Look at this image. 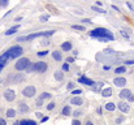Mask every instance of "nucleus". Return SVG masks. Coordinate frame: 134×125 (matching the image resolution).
Listing matches in <instances>:
<instances>
[{
    "mask_svg": "<svg viewBox=\"0 0 134 125\" xmlns=\"http://www.w3.org/2000/svg\"><path fill=\"white\" fill-rule=\"evenodd\" d=\"M91 36H94V38L99 39L101 42H105V40H113V35L109 33V30L104 29V27H96L91 31Z\"/></svg>",
    "mask_w": 134,
    "mask_h": 125,
    "instance_id": "f257e3e1",
    "label": "nucleus"
},
{
    "mask_svg": "<svg viewBox=\"0 0 134 125\" xmlns=\"http://www.w3.org/2000/svg\"><path fill=\"white\" fill-rule=\"evenodd\" d=\"M29 65H30V60L27 59V57H22V59H20V60L16 63L15 67H16L17 71H26Z\"/></svg>",
    "mask_w": 134,
    "mask_h": 125,
    "instance_id": "f03ea898",
    "label": "nucleus"
},
{
    "mask_svg": "<svg viewBox=\"0 0 134 125\" xmlns=\"http://www.w3.org/2000/svg\"><path fill=\"white\" fill-rule=\"evenodd\" d=\"M7 52H8V55H9V57H11V59H16V57H18V56H21L22 48L20 47V46H13L11 50L7 51Z\"/></svg>",
    "mask_w": 134,
    "mask_h": 125,
    "instance_id": "7ed1b4c3",
    "label": "nucleus"
},
{
    "mask_svg": "<svg viewBox=\"0 0 134 125\" xmlns=\"http://www.w3.org/2000/svg\"><path fill=\"white\" fill-rule=\"evenodd\" d=\"M35 92H36V89L34 86H27L22 90V95L26 96V98H33V96L35 95Z\"/></svg>",
    "mask_w": 134,
    "mask_h": 125,
    "instance_id": "20e7f679",
    "label": "nucleus"
},
{
    "mask_svg": "<svg viewBox=\"0 0 134 125\" xmlns=\"http://www.w3.org/2000/svg\"><path fill=\"white\" fill-rule=\"evenodd\" d=\"M47 71V64L44 61H38L34 64V72H39V73H44Z\"/></svg>",
    "mask_w": 134,
    "mask_h": 125,
    "instance_id": "39448f33",
    "label": "nucleus"
},
{
    "mask_svg": "<svg viewBox=\"0 0 134 125\" xmlns=\"http://www.w3.org/2000/svg\"><path fill=\"white\" fill-rule=\"evenodd\" d=\"M4 98H5V100H8V102H13V100L16 99V92H15V90H11V89L5 90V92H4Z\"/></svg>",
    "mask_w": 134,
    "mask_h": 125,
    "instance_id": "423d86ee",
    "label": "nucleus"
},
{
    "mask_svg": "<svg viewBox=\"0 0 134 125\" xmlns=\"http://www.w3.org/2000/svg\"><path fill=\"white\" fill-rule=\"evenodd\" d=\"M118 109L121 111V112H124V113H128L129 109H130V107H129V104L126 103V102H120L118 103Z\"/></svg>",
    "mask_w": 134,
    "mask_h": 125,
    "instance_id": "0eeeda50",
    "label": "nucleus"
},
{
    "mask_svg": "<svg viewBox=\"0 0 134 125\" xmlns=\"http://www.w3.org/2000/svg\"><path fill=\"white\" fill-rule=\"evenodd\" d=\"M113 83L116 86H125L126 80L124 77H116V78H115V81H113Z\"/></svg>",
    "mask_w": 134,
    "mask_h": 125,
    "instance_id": "6e6552de",
    "label": "nucleus"
},
{
    "mask_svg": "<svg viewBox=\"0 0 134 125\" xmlns=\"http://www.w3.org/2000/svg\"><path fill=\"white\" fill-rule=\"evenodd\" d=\"M120 98H121V99H129V98H130V95H132V91L130 90H128V89H124L121 92H120Z\"/></svg>",
    "mask_w": 134,
    "mask_h": 125,
    "instance_id": "1a4fd4ad",
    "label": "nucleus"
},
{
    "mask_svg": "<svg viewBox=\"0 0 134 125\" xmlns=\"http://www.w3.org/2000/svg\"><path fill=\"white\" fill-rule=\"evenodd\" d=\"M8 57H9V55H8V52H5L4 55H1L0 56V71L3 69V67L5 65V63H7V60H8Z\"/></svg>",
    "mask_w": 134,
    "mask_h": 125,
    "instance_id": "9d476101",
    "label": "nucleus"
},
{
    "mask_svg": "<svg viewBox=\"0 0 134 125\" xmlns=\"http://www.w3.org/2000/svg\"><path fill=\"white\" fill-rule=\"evenodd\" d=\"M70 103L74 104V106H81L82 103H84V100H82V98H80V96H73V98L70 99Z\"/></svg>",
    "mask_w": 134,
    "mask_h": 125,
    "instance_id": "9b49d317",
    "label": "nucleus"
},
{
    "mask_svg": "<svg viewBox=\"0 0 134 125\" xmlns=\"http://www.w3.org/2000/svg\"><path fill=\"white\" fill-rule=\"evenodd\" d=\"M78 81H80L81 83H84V85H87V86H92L95 83L94 81H91V80H89V78H86V77H81Z\"/></svg>",
    "mask_w": 134,
    "mask_h": 125,
    "instance_id": "f8f14e48",
    "label": "nucleus"
},
{
    "mask_svg": "<svg viewBox=\"0 0 134 125\" xmlns=\"http://www.w3.org/2000/svg\"><path fill=\"white\" fill-rule=\"evenodd\" d=\"M18 109H20V112H22V113H24V112H29V106H27L26 103H20V104H18Z\"/></svg>",
    "mask_w": 134,
    "mask_h": 125,
    "instance_id": "ddd939ff",
    "label": "nucleus"
},
{
    "mask_svg": "<svg viewBox=\"0 0 134 125\" xmlns=\"http://www.w3.org/2000/svg\"><path fill=\"white\" fill-rule=\"evenodd\" d=\"M52 57L56 60V61H61L63 55H61V52H59V51H55V52H52Z\"/></svg>",
    "mask_w": 134,
    "mask_h": 125,
    "instance_id": "4468645a",
    "label": "nucleus"
},
{
    "mask_svg": "<svg viewBox=\"0 0 134 125\" xmlns=\"http://www.w3.org/2000/svg\"><path fill=\"white\" fill-rule=\"evenodd\" d=\"M22 80H24V74H22V73H18L17 76L13 77V83H18V82H21Z\"/></svg>",
    "mask_w": 134,
    "mask_h": 125,
    "instance_id": "2eb2a0df",
    "label": "nucleus"
},
{
    "mask_svg": "<svg viewBox=\"0 0 134 125\" xmlns=\"http://www.w3.org/2000/svg\"><path fill=\"white\" fill-rule=\"evenodd\" d=\"M101 95L103 96H111L112 95V89H111V87H107V89L101 90Z\"/></svg>",
    "mask_w": 134,
    "mask_h": 125,
    "instance_id": "dca6fc26",
    "label": "nucleus"
},
{
    "mask_svg": "<svg viewBox=\"0 0 134 125\" xmlns=\"http://www.w3.org/2000/svg\"><path fill=\"white\" fill-rule=\"evenodd\" d=\"M55 78H56L57 81H61L64 78V73L61 71H56V72H55Z\"/></svg>",
    "mask_w": 134,
    "mask_h": 125,
    "instance_id": "f3484780",
    "label": "nucleus"
},
{
    "mask_svg": "<svg viewBox=\"0 0 134 125\" xmlns=\"http://www.w3.org/2000/svg\"><path fill=\"white\" fill-rule=\"evenodd\" d=\"M61 48H63L64 51H70V50H72V44L69 43V42H65V43L61 44Z\"/></svg>",
    "mask_w": 134,
    "mask_h": 125,
    "instance_id": "a211bd4d",
    "label": "nucleus"
},
{
    "mask_svg": "<svg viewBox=\"0 0 134 125\" xmlns=\"http://www.w3.org/2000/svg\"><path fill=\"white\" fill-rule=\"evenodd\" d=\"M20 125H38L35 121H31V120H22L20 123Z\"/></svg>",
    "mask_w": 134,
    "mask_h": 125,
    "instance_id": "6ab92c4d",
    "label": "nucleus"
},
{
    "mask_svg": "<svg viewBox=\"0 0 134 125\" xmlns=\"http://www.w3.org/2000/svg\"><path fill=\"white\" fill-rule=\"evenodd\" d=\"M7 116H8V117H15V116H16V111L12 109V108H9V109L7 111Z\"/></svg>",
    "mask_w": 134,
    "mask_h": 125,
    "instance_id": "aec40b11",
    "label": "nucleus"
},
{
    "mask_svg": "<svg viewBox=\"0 0 134 125\" xmlns=\"http://www.w3.org/2000/svg\"><path fill=\"white\" fill-rule=\"evenodd\" d=\"M115 108H116V106H115L113 103H107L105 104V109L107 111H115Z\"/></svg>",
    "mask_w": 134,
    "mask_h": 125,
    "instance_id": "412c9836",
    "label": "nucleus"
},
{
    "mask_svg": "<svg viewBox=\"0 0 134 125\" xmlns=\"http://www.w3.org/2000/svg\"><path fill=\"white\" fill-rule=\"evenodd\" d=\"M18 27L20 26H15V27H12V29H9L8 31H5V35H11L13 33H16V30H18Z\"/></svg>",
    "mask_w": 134,
    "mask_h": 125,
    "instance_id": "4be33fe9",
    "label": "nucleus"
},
{
    "mask_svg": "<svg viewBox=\"0 0 134 125\" xmlns=\"http://www.w3.org/2000/svg\"><path fill=\"white\" fill-rule=\"evenodd\" d=\"M69 113H70V107H69V106H67V107L63 108V115H64V116H68Z\"/></svg>",
    "mask_w": 134,
    "mask_h": 125,
    "instance_id": "5701e85b",
    "label": "nucleus"
},
{
    "mask_svg": "<svg viewBox=\"0 0 134 125\" xmlns=\"http://www.w3.org/2000/svg\"><path fill=\"white\" fill-rule=\"evenodd\" d=\"M51 98V94H48V92H43V94L42 95H40V99H50Z\"/></svg>",
    "mask_w": 134,
    "mask_h": 125,
    "instance_id": "b1692460",
    "label": "nucleus"
},
{
    "mask_svg": "<svg viewBox=\"0 0 134 125\" xmlns=\"http://www.w3.org/2000/svg\"><path fill=\"white\" fill-rule=\"evenodd\" d=\"M72 27H73L74 30H81V31H84V30H85V27H84V26H80V25H73Z\"/></svg>",
    "mask_w": 134,
    "mask_h": 125,
    "instance_id": "393cba45",
    "label": "nucleus"
},
{
    "mask_svg": "<svg viewBox=\"0 0 134 125\" xmlns=\"http://www.w3.org/2000/svg\"><path fill=\"white\" fill-rule=\"evenodd\" d=\"M125 72H126L125 67H120V68H117V69H116V73H125Z\"/></svg>",
    "mask_w": 134,
    "mask_h": 125,
    "instance_id": "a878e982",
    "label": "nucleus"
},
{
    "mask_svg": "<svg viewBox=\"0 0 134 125\" xmlns=\"http://www.w3.org/2000/svg\"><path fill=\"white\" fill-rule=\"evenodd\" d=\"M42 106H43V99H38V100H36V107H42Z\"/></svg>",
    "mask_w": 134,
    "mask_h": 125,
    "instance_id": "bb28decb",
    "label": "nucleus"
},
{
    "mask_svg": "<svg viewBox=\"0 0 134 125\" xmlns=\"http://www.w3.org/2000/svg\"><path fill=\"white\" fill-rule=\"evenodd\" d=\"M48 18H50V16H48V15H46V16H42V17H40V21H42V22H46V21L48 20Z\"/></svg>",
    "mask_w": 134,
    "mask_h": 125,
    "instance_id": "cd10ccee",
    "label": "nucleus"
},
{
    "mask_svg": "<svg viewBox=\"0 0 134 125\" xmlns=\"http://www.w3.org/2000/svg\"><path fill=\"white\" fill-rule=\"evenodd\" d=\"M47 54H48V51H40V52H38V56H46Z\"/></svg>",
    "mask_w": 134,
    "mask_h": 125,
    "instance_id": "c85d7f7f",
    "label": "nucleus"
},
{
    "mask_svg": "<svg viewBox=\"0 0 134 125\" xmlns=\"http://www.w3.org/2000/svg\"><path fill=\"white\" fill-rule=\"evenodd\" d=\"M53 108H55V103H50V104L47 106V109H48V111L53 109Z\"/></svg>",
    "mask_w": 134,
    "mask_h": 125,
    "instance_id": "c756f323",
    "label": "nucleus"
},
{
    "mask_svg": "<svg viewBox=\"0 0 134 125\" xmlns=\"http://www.w3.org/2000/svg\"><path fill=\"white\" fill-rule=\"evenodd\" d=\"M92 9H94V11H98V12H100V13H105L104 9H100V8H96V7H92Z\"/></svg>",
    "mask_w": 134,
    "mask_h": 125,
    "instance_id": "7c9ffc66",
    "label": "nucleus"
},
{
    "mask_svg": "<svg viewBox=\"0 0 134 125\" xmlns=\"http://www.w3.org/2000/svg\"><path fill=\"white\" fill-rule=\"evenodd\" d=\"M101 86H103V82H99V83H98V86L95 87V90H96V91L100 90V89H101Z\"/></svg>",
    "mask_w": 134,
    "mask_h": 125,
    "instance_id": "2f4dec72",
    "label": "nucleus"
},
{
    "mask_svg": "<svg viewBox=\"0 0 134 125\" xmlns=\"http://www.w3.org/2000/svg\"><path fill=\"white\" fill-rule=\"evenodd\" d=\"M73 115H74V117H78V116H81V115H82V112H81V111H76Z\"/></svg>",
    "mask_w": 134,
    "mask_h": 125,
    "instance_id": "473e14b6",
    "label": "nucleus"
},
{
    "mask_svg": "<svg viewBox=\"0 0 134 125\" xmlns=\"http://www.w3.org/2000/svg\"><path fill=\"white\" fill-rule=\"evenodd\" d=\"M63 71H65V72L69 71V65H68V64H64V65H63Z\"/></svg>",
    "mask_w": 134,
    "mask_h": 125,
    "instance_id": "72a5a7b5",
    "label": "nucleus"
},
{
    "mask_svg": "<svg viewBox=\"0 0 134 125\" xmlns=\"http://www.w3.org/2000/svg\"><path fill=\"white\" fill-rule=\"evenodd\" d=\"M0 5H1V7H7L8 1H3V0H0Z\"/></svg>",
    "mask_w": 134,
    "mask_h": 125,
    "instance_id": "f704fd0d",
    "label": "nucleus"
},
{
    "mask_svg": "<svg viewBox=\"0 0 134 125\" xmlns=\"http://www.w3.org/2000/svg\"><path fill=\"white\" fill-rule=\"evenodd\" d=\"M81 92H82V91H81L80 89H77V90L73 91V94H74V95H78V94H81Z\"/></svg>",
    "mask_w": 134,
    "mask_h": 125,
    "instance_id": "c9c22d12",
    "label": "nucleus"
},
{
    "mask_svg": "<svg viewBox=\"0 0 134 125\" xmlns=\"http://www.w3.org/2000/svg\"><path fill=\"white\" fill-rule=\"evenodd\" d=\"M72 125H81V123L78 121V120H73V123H72Z\"/></svg>",
    "mask_w": 134,
    "mask_h": 125,
    "instance_id": "e433bc0d",
    "label": "nucleus"
},
{
    "mask_svg": "<svg viewBox=\"0 0 134 125\" xmlns=\"http://www.w3.org/2000/svg\"><path fill=\"white\" fill-rule=\"evenodd\" d=\"M0 125H7V121L4 119H0Z\"/></svg>",
    "mask_w": 134,
    "mask_h": 125,
    "instance_id": "4c0bfd02",
    "label": "nucleus"
},
{
    "mask_svg": "<svg viewBox=\"0 0 134 125\" xmlns=\"http://www.w3.org/2000/svg\"><path fill=\"white\" fill-rule=\"evenodd\" d=\"M73 87H74V83L69 82V83H68V89H73Z\"/></svg>",
    "mask_w": 134,
    "mask_h": 125,
    "instance_id": "58836bf2",
    "label": "nucleus"
},
{
    "mask_svg": "<svg viewBox=\"0 0 134 125\" xmlns=\"http://www.w3.org/2000/svg\"><path fill=\"white\" fill-rule=\"evenodd\" d=\"M125 64H128V65H132V64H134V60H128Z\"/></svg>",
    "mask_w": 134,
    "mask_h": 125,
    "instance_id": "ea45409f",
    "label": "nucleus"
},
{
    "mask_svg": "<svg viewBox=\"0 0 134 125\" xmlns=\"http://www.w3.org/2000/svg\"><path fill=\"white\" fill-rule=\"evenodd\" d=\"M121 34H122L124 36H125V38H129V35H128V34L125 33V31H121Z\"/></svg>",
    "mask_w": 134,
    "mask_h": 125,
    "instance_id": "a19ab883",
    "label": "nucleus"
},
{
    "mask_svg": "<svg viewBox=\"0 0 134 125\" xmlns=\"http://www.w3.org/2000/svg\"><path fill=\"white\" fill-rule=\"evenodd\" d=\"M68 61L69 63H73V61H74V59H73V57H68Z\"/></svg>",
    "mask_w": 134,
    "mask_h": 125,
    "instance_id": "79ce46f5",
    "label": "nucleus"
},
{
    "mask_svg": "<svg viewBox=\"0 0 134 125\" xmlns=\"http://www.w3.org/2000/svg\"><path fill=\"white\" fill-rule=\"evenodd\" d=\"M129 102H134V95H130V98H129Z\"/></svg>",
    "mask_w": 134,
    "mask_h": 125,
    "instance_id": "37998d69",
    "label": "nucleus"
},
{
    "mask_svg": "<svg viewBox=\"0 0 134 125\" xmlns=\"http://www.w3.org/2000/svg\"><path fill=\"white\" fill-rule=\"evenodd\" d=\"M128 7H129V8H130V9H132V11H134V8H133V5H132V4H130V3H128Z\"/></svg>",
    "mask_w": 134,
    "mask_h": 125,
    "instance_id": "c03bdc74",
    "label": "nucleus"
},
{
    "mask_svg": "<svg viewBox=\"0 0 134 125\" xmlns=\"http://www.w3.org/2000/svg\"><path fill=\"white\" fill-rule=\"evenodd\" d=\"M82 22H86V24H91V21H90V20H84Z\"/></svg>",
    "mask_w": 134,
    "mask_h": 125,
    "instance_id": "a18cd8bd",
    "label": "nucleus"
},
{
    "mask_svg": "<svg viewBox=\"0 0 134 125\" xmlns=\"http://www.w3.org/2000/svg\"><path fill=\"white\" fill-rule=\"evenodd\" d=\"M47 120H48V117H43V119H42V123H44V121H47Z\"/></svg>",
    "mask_w": 134,
    "mask_h": 125,
    "instance_id": "49530a36",
    "label": "nucleus"
},
{
    "mask_svg": "<svg viewBox=\"0 0 134 125\" xmlns=\"http://www.w3.org/2000/svg\"><path fill=\"white\" fill-rule=\"evenodd\" d=\"M86 125H92V123H90V121H89V123H87Z\"/></svg>",
    "mask_w": 134,
    "mask_h": 125,
    "instance_id": "de8ad7c7",
    "label": "nucleus"
}]
</instances>
